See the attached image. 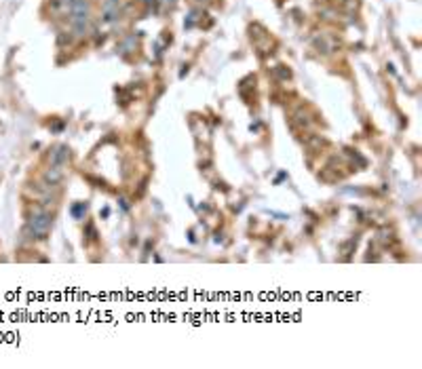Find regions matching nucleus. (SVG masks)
I'll list each match as a JSON object with an SVG mask.
<instances>
[{"label":"nucleus","instance_id":"nucleus-1","mask_svg":"<svg viewBox=\"0 0 422 369\" xmlns=\"http://www.w3.org/2000/svg\"><path fill=\"white\" fill-rule=\"evenodd\" d=\"M49 228H51V216L44 213V211L36 213L28 224V232L34 236V239H42V236L49 232Z\"/></svg>","mask_w":422,"mask_h":369},{"label":"nucleus","instance_id":"nucleus-2","mask_svg":"<svg viewBox=\"0 0 422 369\" xmlns=\"http://www.w3.org/2000/svg\"><path fill=\"white\" fill-rule=\"evenodd\" d=\"M68 11H70V19L72 17H89V0H70Z\"/></svg>","mask_w":422,"mask_h":369},{"label":"nucleus","instance_id":"nucleus-3","mask_svg":"<svg viewBox=\"0 0 422 369\" xmlns=\"http://www.w3.org/2000/svg\"><path fill=\"white\" fill-rule=\"evenodd\" d=\"M101 11H103L106 21H114L116 15H119V0H103Z\"/></svg>","mask_w":422,"mask_h":369},{"label":"nucleus","instance_id":"nucleus-4","mask_svg":"<svg viewBox=\"0 0 422 369\" xmlns=\"http://www.w3.org/2000/svg\"><path fill=\"white\" fill-rule=\"evenodd\" d=\"M68 156H70L68 148H66V146H57V148L51 152V165H53V167H64V163L68 161Z\"/></svg>","mask_w":422,"mask_h":369},{"label":"nucleus","instance_id":"nucleus-5","mask_svg":"<svg viewBox=\"0 0 422 369\" xmlns=\"http://www.w3.org/2000/svg\"><path fill=\"white\" fill-rule=\"evenodd\" d=\"M62 177H64L62 167H53V165H51V169H46V173H44V182L51 184V186H55V184L62 182Z\"/></svg>","mask_w":422,"mask_h":369},{"label":"nucleus","instance_id":"nucleus-6","mask_svg":"<svg viewBox=\"0 0 422 369\" xmlns=\"http://www.w3.org/2000/svg\"><path fill=\"white\" fill-rule=\"evenodd\" d=\"M161 3H175V0H161Z\"/></svg>","mask_w":422,"mask_h":369}]
</instances>
